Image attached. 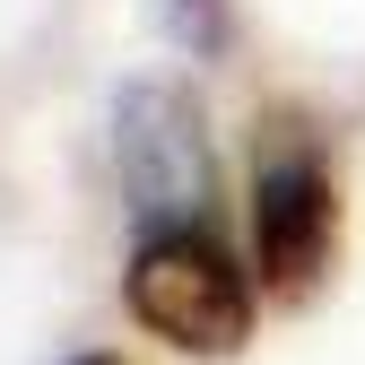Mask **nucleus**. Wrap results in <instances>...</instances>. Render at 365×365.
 Returning <instances> with one entry per match:
<instances>
[{"instance_id":"f257e3e1","label":"nucleus","mask_w":365,"mask_h":365,"mask_svg":"<svg viewBox=\"0 0 365 365\" xmlns=\"http://www.w3.org/2000/svg\"><path fill=\"white\" fill-rule=\"evenodd\" d=\"M122 296H130V322L182 356H235L269 304L252 261L217 244V226H140Z\"/></svg>"},{"instance_id":"f03ea898","label":"nucleus","mask_w":365,"mask_h":365,"mask_svg":"<svg viewBox=\"0 0 365 365\" xmlns=\"http://www.w3.org/2000/svg\"><path fill=\"white\" fill-rule=\"evenodd\" d=\"M252 279L269 304H304L331 279L339 252V174L331 157L304 140V130H279L252 165Z\"/></svg>"},{"instance_id":"7ed1b4c3","label":"nucleus","mask_w":365,"mask_h":365,"mask_svg":"<svg viewBox=\"0 0 365 365\" xmlns=\"http://www.w3.org/2000/svg\"><path fill=\"white\" fill-rule=\"evenodd\" d=\"M113 157H122V192L140 226H209L217 200V165L200 140V113L182 87L165 78H130L113 105Z\"/></svg>"},{"instance_id":"20e7f679","label":"nucleus","mask_w":365,"mask_h":365,"mask_svg":"<svg viewBox=\"0 0 365 365\" xmlns=\"http://www.w3.org/2000/svg\"><path fill=\"white\" fill-rule=\"evenodd\" d=\"M174 35L192 53H226V9L217 0H174Z\"/></svg>"},{"instance_id":"39448f33","label":"nucleus","mask_w":365,"mask_h":365,"mask_svg":"<svg viewBox=\"0 0 365 365\" xmlns=\"http://www.w3.org/2000/svg\"><path fill=\"white\" fill-rule=\"evenodd\" d=\"M61 365H122V356H105V348H87V356H61Z\"/></svg>"}]
</instances>
